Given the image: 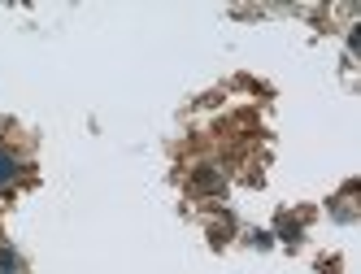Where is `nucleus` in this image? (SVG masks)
<instances>
[{
	"label": "nucleus",
	"instance_id": "nucleus-1",
	"mask_svg": "<svg viewBox=\"0 0 361 274\" xmlns=\"http://www.w3.org/2000/svg\"><path fill=\"white\" fill-rule=\"evenodd\" d=\"M18 170H22V166H18V157L9 153V148H0V187H9V183L18 179Z\"/></svg>",
	"mask_w": 361,
	"mask_h": 274
},
{
	"label": "nucleus",
	"instance_id": "nucleus-2",
	"mask_svg": "<svg viewBox=\"0 0 361 274\" xmlns=\"http://www.w3.org/2000/svg\"><path fill=\"white\" fill-rule=\"evenodd\" d=\"M0 274H22V257L13 253V248L5 244V248H0Z\"/></svg>",
	"mask_w": 361,
	"mask_h": 274
},
{
	"label": "nucleus",
	"instance_id": "nucleus-3",
	"mask_svg": "<svg viewBox=\"0 0 361 274\" xmlns=\"http://www.w3.org/2000/svg\"><path fill=\"white\" fill-rule=\"evenodd\" d=\"M196 187H204V192H218V187H222V179H218L214 170H200V174H196Z\"/></svg>",
	"mask_w": 361,
	"mask_h": 274
}]
</instances>
